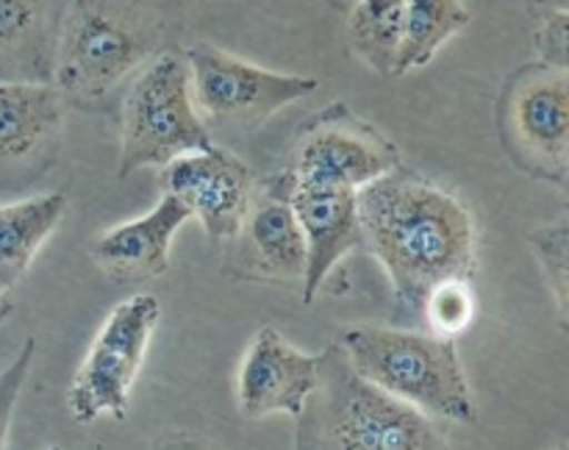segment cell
Returning <instances> with one entry per match:
<instances>
[{
	"instance_id": "6da1fadb",
	"label": "cell",
	"mask_w": 569,
	"mask_h": 450,
	"mask_svg": "<svg viewBox=\"0 0 569 450\" xmlns=\"http://www.w3.org/2000/svg\"><path fill=\"white\" fill-rule=\"evenodd\" d=\"M361 248L387 272L403 309H420L426 294L450 278L476 276L478 231L459 194L398 164L356 189Z\"/></svg>"
},
{
	"instance_id": "7a4b0ae2",
	"label": "cell",
	"mask_w": 569,
	"mask_h": 450,
	"mask_svg": "<svg viewBox=\"0 0 569 450\" xmlns=\"http://www.w3.org/2000/svg\"><path fill=\"white\" fill-rule=\"evenodd\" d=\"M320 359V381L295 417V450H450L437 422L365 381L339 342Z\"/></svg>"
},
{
	"instance_id": "3957f363",
	"label": "cell",
	"mask_w": 569,
	"mask_h": 450,
	"mask_svg": "<svg viewBox=\"0 0 569 450\" xmlns=\"http://www.w3.org/2000/svg\"><path fill=\"white\" fill-rule=\"evenodd\" d=\"M164 28L156 0H64L53 87L67 103H100L159 53Z\"/></svg>"
},
{
	"instance_id": "277c9868",
	"label": "cell",
	"mask_w": 569,
	"mask_h": 450,
	"mask_svg": "<svg viewBox=\"0 0 569 450\" xmlns=\"http://www.w3.org/2000/svg\"><path fill=\"white\" fill-rule=\"evenodd\" d=\"M353 370L431 420L476 422V400L453 339L389 326H353L339 333Z\"/></svg>"
},
{
	"instance_id": "5b68a950",
	"label": "cell",
	"mask_w": 569,
	"mask_h": 450,
	"mask_svg": "<svg viewBox=\"0 0 569 450\" xmlns=\"http://www.w3.org/2000/svg\"><path fill=\"white\" fill-rule=\"evenodd\" d=\"M128 81L120 103V178L214 142L192 100L183 50H159Z\"/></svg>"
},
{
	"instance_id": "8992f818",
	"label": "cell",
	"mask_w": 569,
	"mask_h": 450,
	"mask_svg": "<svg viewBox=\"0 0 569 450\" xmlns=\"http://www.w3.org/2000/svg\"><path fill=\"white\" fill-rule=\"evenodd\" d=\"M159 317V298L148 292L131 294L111 309L67 389L72 420L89 426L100 417L122 420L128 414L131 387L148 356Z\"/></svg>"
},
{
	"instance_id": "52a82bcc",
	"label": "cell",
	"mask_w": 569,
	"mask_h": 450,
	"mask_svg": "<svg viewBox=\"0 0 569 450\" xmlns=\"http://www.w3.org/2000/svg\"><path fill=\"white\" fill-rule=\"evenodd\" d=\"M183 56L198 114L214 126L256 128L320 87L317 78L267 70L214 44H194Z\"/></svg>"
},
{
	"instance_id": "ba28073f",
	"label": "cell",
	"mask_w": 569,
	"mask_h": 450,
	"mask_svg": "<svg viewBox=\"0 0 569 450\" xmlns=\"http://www.w3.org/2000/svg\"><path fill=\"white\" fill-rule=\"evenodd\" d=\"M398 164V144L361 120L342 100H333L300 128L281 170L298 183L356 192Z\"/></svg>"
},
{
	"instance_id": "9c48e42d",
	"label": "cell",
	"mask_w": 569,
	"mask_h": 450,
	"mask_svg": "<svg viewBox=\"0 0 569 450\" xmlns=\"http://www.w3.org/2000/svg\"><path fill=\"white\" fill-rule=\"evenodd\" d=\"M503 139L526 172L567 183L569 81L567 70L537 64L511 81L503 103Z\"/></svg>"
},
{
	"instance_id": "30bf717a",
	"label": "cell",
	"mask_w": 569,
	"mask_h": 450,
	"mask_svg": "<svg viewBox=\"0 0 569 450\" xmlns=\"http://www.w3.org/2000/svg\"><path fill=\"white\" fill-rule=\"evenodd\" d=\"M64 106L50 81H0V194L28 192L53 170Z\"/></svg>"
},
{
	"instance_id": "8fae6325",
	"label": "cell",
	"mask_w": 569,
	"mask_h": 450,
	"mask_svg": "<svg viewBox=\"0 0 569 450\" xmlns=\"http://www.w3.org/2000/svg\"><path fill=\"white\" fill-rule=\"evenodd\" d=\"M159 183L161 192L187 206L189 217L203 226L211 242L237 239L256 189L250 167L237 153L214 142L167 161L161 167Z\"/></svg>"
},
{
	"instance_id": "7c38bea8",
	"label": "cell",
	"mask_w": 569,
	"mask_h": 450,
	"mask_svg": "<svg viewBox=\"0 0 569 450\" xmlns=\"http://www.w3.org/2000/svg\"><path fill=\"white\" fill-rule=\"evenodd\" d=\"M261 192L292 206L306 242L303 303L317 298L331 272L361 248V222L353 189L298 183L283 170L261 181Z\"/></svg>"
},
{
	"instance_id": "4fadbf2b",
	"label": "cell",
	"mask_w": 569,
	"mask_h": 450,
	"mask_svg": "<svg viewBox=\"0 0 569 450\" xmlns=\"http://www.w3.org/2000/svg\"><path fill=\"white\" fill-rule=\"evenodd\" d=\"M320 381V359L289 344L264 326L248 344L237 376L239 411L250 420L270 414L298 417Z\"/></svg>"
},
{
	"instance_id": "5bb4252c",
	"label": "cell",
	"mask_w": 569,
	"mask_h": 450,
	"mask_svg": "<svg viewBox=\"0 0 569 450\" xmlns=\"http://www.w3.org/2000/svg\"><path fill=\"white\" fill-rule=\"evenodd\" d=\"M187 220V206L172 194H161L148 214L120 222L94 239V264L117 283H139L164 276L170 270L172 239Z\"/></svg>"
},
{
	"instance_id": "9a60e30c",
	"label": "cell",
	"mask_w": 569,
	"mask_h": 450,
	"mask_svg": "<svg viewBox=\"0 0 569 450\" xmlns=\"http://www.w3.org/2000/svg\"><path fill=\"white\" fill-rule=\"evenodd\" d=\"M64 0H0V81L53 83V50Z\"/></svg>"
},
{
	"instance_id": "2e32d148",
	"label": "cell",
	"mask_w": 569,
	"mask_h": 450,
	"mask_svg": "<svg viewBox=\"0 0 569 450\" xmlns=\"http://www.w3.org/2000/svg\"><path fill=\"white\" fill-rule=\"evenodd\" d=\"M237 237H242V261L250 276L272 281H303L306 242L292 206L259 192Z\"/></svg>"
},
{
	"instance_id": "e0dca14e",
	"label": "cell",
	"mask_w": 569,
	"mask_h": 450,
	"mask_svg": "<svg viewBox=\"0 0 569 450\" xmlns=\"http://www.w3.org/2000/svg\"><path fill=\"white\" fill-rule=\"evenodd\" d=\"M67 211L64 192L33 194L0 203V289L9 292L59 228Z\"/></svg>"
},
{
	"instance_id": "ac0fdd59",
	"label": "cell",
	"mask_w": 569,
	"mask_h": 450,
	"mask_svg": "<svg viewBox=\"0 0 569 450\" xmlns=\"http://www.w3.org/2000/svg\"><path fill=\"white\" fill-rule=\"evenodd\" d=\"M470 17L465 0H406L395 76L431 64L433 56L470 26Z\"/></svg>"
},
{
	"instance_id": "d6986e66",
	"label": "cell",
	"mask_w": 569,
	"mask_h": 450,
	"mask_svg": "<svg viewBox=\"0 0 569 450\" xmlns=\"http://www.w3.org/2000/svg\"><path fill=\"white\" fill-rule=\"evenodd\" d=\"M406 0H356L348 11V44L367 67L395 76Z\"/></svg>"
},
{
	"instance_id": "ffe728a7",
	"label": "cell",
	"mask_w": 569,
	"mask_h": 450,
	"mask_svg": "<svg viewBox=\"0 0 569 450\" xmlns=\"http://www.w3.org/2000/svg\"><path fill=\"white\" fill-rule=\"evenodd\" d=\"M533 256H537L542 276L548 281L550 294L556 300V314H559L561 331H567V314H569V222L561 214L559 220L550 226L537 228L528 237Z\"/></svg>"
},
{
	"instance_id": "44dd1931",
	"label": "cell",
	"mask_w": 569,
	"mask_h": 450,
	"mask_svg": "<svg viewBox=\"0 0 569 450\" xmlns=\"http://www.w3.org/2000/svg\"><path fill=\"white\" fill-rule=\"evenodd\" d=\"M426 311V320L437 337L456 339L465 333L476 320V292L467 278H450V281L437 283L431 292L426 294L420 306Z\"/></svg>"
},
{
	"instance_id": "7402d4cb",
	"label": "cell",
	"mask_w": 569,
	"mask_h": 450,
	"mask_svg": "<svg viewBox=\"0 0 569 450\" xmlns=\"http://www.w3.org/2000/svg\"><path fill=\"white\" fill-rule=\"evenodd\" d=\"M33 356H37V339L28 337L22 342L20 353L14 356V361L0 372V450H6V442H9L11 417H14L17 400H20L22 387L28 381V372H31Z\"/></svg>"
},
{
	"instance_id": "603a6c76",
	"label": "cell",
	"mask_w": 569,
	"mask_h": 450,
	"mask_svg": "<svg viewBox=\"0 0 569 450\" xmlns=\"http://www.w3.org/2000/svg\"><path fill=\"white\" fill-rule=\"evenodd\" d=\"M569 33V11H556V14L539 17V28L533 31V48L542 64L567 70V44Z\"/></svg>"
},
{
	"instance_id": "cb8c5ba5",
	"label": "cell",
	"mask_w": 569,
	"mask_h": 450,
	"mask_svg": "<svg viewBox=\"0 0 569 450\" xmlns=\"http://www.w3.org/2000/svg\"><path fill=\"white\" fill-rule=\"evenodd\" d=\"M156 450H220V448H214V444L206 442V439L192 437V433H170V437H164L159 444H156Z\"/></svg>"
},
{
	"instance_id": "d4e9b609",
	"label": "cell",
	"mask_w": 569,
	"mask_h": 450,
	"mask_svg": "<svg viewBox=\"0 0 569 450\" xmlns=\"http://www.w3.org/2000/svg\"><path fill=\"white\" fill-rule=\"evenodd\" d=\"M531 11L537 17L556 14V11H569V0H528Z\"/></svg>"
},
{
	"instance_id": "484cf974",
	"label": "cell",
	"mask_w": 569,
	"mask_h": 450,
	"mask_svg": "<svg viewBox=\"0 0 569 450\" xmlns=\"http://www.w3.org/2000/svg\"><path fill=\"white\" fill-rule=\"evenodd\" d=\"M320 3H326V6H331V9H337V11H345V14H348V11L353 9V3H356V0H320Z\"/></svg>"
},
{
	"instance_id": "4316f807",
	"label": "cell",
	"mask_w": 569,
	"mask_h": 450,
	"mask_svg": "<svg viewBox=\"0 0 569 450\" xmlns=\"http://www.w3.org/2000/svg\"><path fill=\"white\" fill-rule=\"evenodd\" d=\"M11 311V306H9V300H6V292L3 289H0V320H3L6 314H9Z\"/></svg>"
},
{
	"instance_id": "83f0119b",
	"label": "cell",
	"mask_w": 569,
	"mask_h": 450,
	"mask_svg": "<svg viewBox=\"0 0 569 450\" xmlns=\"http://www.w3.org/2000/svg\"><path fill=\"white\" fill-rule=\"evenodd\" d=\"M48 450H61V448H59V444H50V448H48Z\"/></svg>"
}]
</instances>
